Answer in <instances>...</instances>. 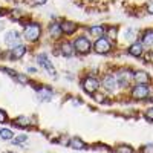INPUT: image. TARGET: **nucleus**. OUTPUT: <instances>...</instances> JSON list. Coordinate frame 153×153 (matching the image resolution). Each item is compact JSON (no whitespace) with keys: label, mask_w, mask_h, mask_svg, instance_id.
I'll return each instance as SVG.
<instances>
[{"label":"nucleus","mask_w":153,"mask_h":153,"mask_svg":"<svg viewBox=\"0 0 153 153\" xmlns=\"http://www.w3.org/2000/svg\"><path fill=\"white\" fill-rule=\"evenodd\" d=\"M0 136H2V139H5V141H11V139L14 138V133L9 129H0Z\"/></svg>","instance_id":"21"},{"label":"nucleus","mask_w":153,"mask_h":153,"mask_svg":"<svg viewBox=\"0 0 153 153\" xmlns=\"http://www.w3.org/2000/svg\"><path fill=\"white\" fill-rule=\"evenodd\" d=\"M16 80L19 81V83H22V84H26L29 80H28V76L26 75H22V74H17L16 75Z\"/></svg>","instance_id":"25"},{"label":"nucleus","mask_w":153,"mask_h":153,"mask_svg":"<svg viewBox=\"0 0 153 153\" xmlns=\"http://www.w3.org/2000/svg\"><path fill=\"white\" fill-rule=\"evenodd\" d=\"M35 91H37V94H38V98H40L42 101H49L51 98H52V95H54L52 89H49V87H46V86L37 87Z\"/></svg>","instance_id":"9"},{"label":"nucleus","mask_w":153,"mask_h":153,"mask_svg":"<svg viewBox=\"0 0 153 153\" xmlns=\"http://www.w3.org/2000/svg\"><path fill=\"white\" fill-rule=\"evenodd\" d=\"M5 43H6V46H9V48L19 46V45H20V34H19L17 31H9V32H6V35H5Z\"/></svg>","instance_id":"8"},{"label":"nucleus","mask_w":153,"mask_h":153,"mask_svg":"<svg viewBox=\"0 0 153 153\" xmlns=\"http://www.w3.org/2000/svg\"><path fill=\"white\" fill-rule=\"evenodd\" d=\"M49 32H51V35H52L54 38H60V35L63 34V31H61V25H58V23H52L49 26Z\"/></svg>","instance_id":"18"},{"label":"nucleus","mask_w":153,"mask_h":153,"mask_svg":"<svg viewBox=\"0 0 153 153\" xmlns=\"http://www.w3.org/2000/svg\"><path fill=\"white\" fill-rule=\"evenodd\" d=\"M117 152L118 153H133V149L130 146H118L117 147Z\"/></svg>","instance_id":"22"},{"label":"nucleus","mask_w":153,"mask_h":153,"mask_svg":"<svg viewBox=\"0 0 153 153\" xmlns=\"http://www.w3.org/2000/svg\"><path fill=\"white\" fill-rule=\"evenodd\" d=\"M129 54L132 57H141L143 55V43H133L129 48Z\"/></svg>","instance_id":"16"},{"label":"nucleus","mask_w":153,"mask_h":153,"mask_svg":"<svg viewBox=\"0 0 153 153\" xmlns=\"http://www.w3.org/2000/svg\"><path fill=\"white\" fill-rule=\"evenodd\" d=\"M25 54H26V46L19 45V46H16V48H12V51H11V58H12V60H19V58H22Z\"/></svg>","instance_id":"12"},{"label":"nucleus","mask_w":153,"mask_h":153,"mask_svg":"<svg viewBox=\"0 0 153 153\" xmlns=\"http://www.w3.org/2000/svg\"><path fill=\"white\" fill-rule=\"evenodd\" d=\"M146 117H147L149 121H153V107H150V109L146 112Z\"/></svg>","instance_id":"29"},{"label":"nucleus","mask_w":153,"mask_h":153,"mask_svg":"<svg viewBox=\"0 0 153 153\" xmlns=\"http://www.w3.org/2000/svg\"><path fill=\"white\" fill-rule=\"evenodd\" d=\"M133 78H135V81L138 84H147L150 81V75L147 72H144V71H138V72L133 74Z\"/></svg>","instance_id":"11"},{"label":"nucleus","mask_w":153,"mask_h":153,"mask_svg":"<svg viewBox=\"0 0 153 153\" xmlns=\"http://www.w3.org/2000/svg\"><path fill=\"white\" fill-rule=\"evenodd\" d=\"M98 87H100V81L97 78H94V76H86V78L83 80V89L87 94L94 95L98 91Z\"/></svg>","instance_id":"6"},{"label":"nucleus","mask_w":153,"mask_h":153,"mask_svg":"<svg viewBox=\"0 0 153 153\" xmlns=\"http://www.w3.org/2000/svg\"><path fill=\"white\" fill-rule=\"evenodd\" d=\"M94 48H95V52H97V54H109L110 49H112V45H110V42H109V38L100 37L98 40L95 42Z\"/></svg>","instance_id":"3"},{"label":"nucleus","mask_w":153,"mask_h":153,"mask_svg":"<svg viewBox=\"0 0 153 153\" xmlns=\"http://www.w3.org/2000/svg\"><path fill=\"white\" fill-rule=\"evenodd\" d=\"M37 61L40 63V65H42V66H43V68H45V69L48 71V74H49V75H52L54 78H57V71H55L54 65H52V63L49 61V58H48V57H46L45 54L38 55V57H37Z\"/></svg>","instance_id":"7"},{"label":"nucleus","mask_w":153,"mask_h":153,"mask_svg":"<svg viewBox=\"0 0 153 153\" xmlns=\"http://www.w3.org/2000/svg\"><path fill=\"white\" fill-rule=\"evenodd\" d=\"M68 144H69V147H72L75 150H84L86 149V144L81 138H71V141Z\"/></svg>","instance_id":"14"},{"label":"nucleus","mask_w":153,"mask_h":153,"mask_svg":"<svg viewBox=\"0 0 153 153\" xmlns=\"http://www.w3.org/2000/svg\"><path fill=\"white\" fill-rule=\"evenodd\" d=\"M104 26H98V25H97V26H92L91 29H89V32H91V35H94V37H103V34H104Z\"/></svg>","instance_id":"20"},{"label":"nucleus","mask_w":153,"mask_h":153,"mask_svg":"<svg viewBox=\"0 0 153 153\" xmlns=\"http://www.w3.org/2000/svg\"><path fill=\"white\" fill-rule=\"evenodd\" d=\"M103 87L106 89L107 92H115V91H117V89L120 87L117 75H112V74L104 75V78H103Z\"/></svg>","instance_id":"4"},{"label":"nucleus","mask_w":153,"mask_h":153,"mask_svg":"<svg viewBox=\"0 0 153 153\" xmlns=\"http://www.w3.org/2000/svg\"><path fill=\"white\" fill-rule=\"evenodd\" d=\"M40 34H42V28H40V25H37V23L26 25V26H25V31H23L25 38L31 43L37 42L38 38H40Z\"/></svg>","instance_id":"1"},{"label":"nucleus","mask_w":153,"mask_h":153,"mask_svg":"<svg viewBox=\"0 0 153 153\" xmlns=\"http://www.w3.org/2000/svg\"><path fill=\"white\" fill-rule=\"evenodd\" d=\"M9 153H12V152H9Z\"/></svg>","instance_id":"32"},{"label":"nucleus","mask_w":153,"mask_h":153,"mask_svg":"<svg viewBox=\"0 0 153 153\" xmlns=\"http://www.w3.org/2000/svg\"><path fill=\"white\" fill-rule=\"evenodd\" d=\"M150 91H152V89L147 84H136L132 89V97L135 100H144V98H147L150 95Z\"/></svg>","instance_id":"5"},{"label":"nucleus","mask_w":153,"mask_h":153,"mask_svg":"<svg viewBox=\"0 0 153 153\" xmlns=\"http://www.w3.org/2000/svg\"><path fill=\"white\" fill-rule=\"evenodd\" d=\"M74 52H75L74 45H71V43H68V42H65V43L61 45V54L65 55V57H72Z\"/></svg>","instance_id":"17"},{"label":"nucleus","mask_w":153,"mask_h":153,"mask_svg":"<svg viewBox=\"0 0 153 153\" xmlns=\"http://www.w3.org/2000/svg\"><path fill=\"white\" fill-rule=\"evenodd\" d=\"M107 35H109V40H115V38H117V35H118V29H117V28H110V29L107 31Z\"/></svg>","instance_id":"24"},{"label":"nucleus","mask_w":153,"mask_h":153,"mask_svg":"<svg viewBox=\"0 0 153 153\" xmlns=\"http://www.w3.org/2000/svg\"><path fill=\"white\" fill-rule=\"evenodd\" d=\"M147 11L150 12V14H153V0H150L149 5H147Z\"/></svg>","instance_id":"31"},{"label":"nucleus","mask_w":153,"mask_h":153,"mask_svg":"<svg viewBox=\"0 0 153 153\" xmlns=\"http://www.w3.org/2000/svg\"><path fill=\"white\" fill-rule=\"evenodd\" d=\"M61 31L65 32L66 35H72L75 31H76V25L74 22H69V20H65L61 23Z\"/></svg>","instance_id":"13"},{"label":"nucleus","mask_w":153,"mask_h":153,"mask_svg":"<svg viewBox=\"0 0 153 153\" xmlns=\"http://www.w3.org/2000/svg\"><path fill=\"white\" fill-rule=\"evenodd\" d=\"M141 153H153V144H146L141 149Z\"/></svg>","instance_id":"26"},{"label":"nucleus","mask_w":153,"mask_h":153,"mask_svg":"<svg viewBox=\"0 0 153 153\" xmlns=\"http://www.w3.org/2000/svg\"><path fill=\"white\" fill-rule=\"evenodd\" d=\"M6 120H8V115H6V112L0 109V123H5Z\"/></svg>","instance_id":"28"},{"label":"nucleus","mask_w":153,"mask_h":153,"mask_svg":"<svg viewBox=\"0 0 153 153\" xmlns=\"http://www.w3.org/2000/svg\"><path fill=\"white\" fill-rule=\"evenodd\" d=\"M25 141H28L26 135H19V136H16V139H12V143H14V144H23Z\"/></svg>","instance_id":"23"},{"label":"nucleus","mask_w":153,"mask_h":153,"mask_svg":"<svg viewBox=\"0 0 153 153\" xmlns=\"http://www.w3.org/2000/svg\"><path fill=\"white\" fill-rule=\"evenodd\" d=\"M74 49H75V52H78V54H89L91 52V48H92V45H91V40H89L87 37H78L76 40H74Z\"/></svg>","instance_id":"2"},{"label":"nucleus","mask_w":153,"mask_h":153,"mask_svg":"<svg viewBox=\"0 0 153 153\" xmlns=\"http://www.w3.org/2000/svg\"><path fill=\"white\" fill-rule=\"evenodd\" d=\"M130 75H132V74H130L129 71H123V72H120V74L117 75L120 87H126V86H129L130 78H133V76H130Z\"/></svg>","instance_id":"10"},{"label":"nucleus","mask_w":153,"mask_h":153,"mask_svg":"<svg viewBox=\"0 0 153 153\" xmlns=\"http://www.w3.org/2000/svg\"><path fill=\"white\" fill-rule=\"evenodd\" d=\"M31 5H45L48 0H29Z\"/></svg>","instance_id":"30"},{"label":"nucleus","mask_w":153,"mask_h":153,"mask_svg":"<svg viewBox=\"0 0 153 153\" xmlns=\"http://www.w3.org/2000/svg\"><path fill=\"white\" fill-rule=\"evenodd\" d=\"M141 43L143 45H146V46H150V45H153V31H146L144 34H143V37H141Z\"/></svg>","instance_id":"19"},{"label":"nucleus","mask_w":153,"mask_h":153,"mask_svg":"<svg viewBox=\"0 0 153 153\" xmlns=\"http://www.w3.org/2000/svg\"><path fill=\"white\" fill-rule=\"evenodd\" d=\"M133 37H135L133 29H127V32L124 34V38H127V40H133Z\"/></svg>","instance_id":"27"},{"label":"nucleus","mask_w":153,"mask_h":153,"mask_svg":"<svg viewBox=\"0 0 153 153\" xmlns=\"http://www.w3.org/2000/svg\"><path fill=\"white\" fill-rule=\"evenodd\" d=\"M29 123H31V120L28 117H23V115H22V117H17L14 121H12V124L20 127V129H26V127L29 126Z\"/></svg>","instance_id":"15"}]
</instances>
